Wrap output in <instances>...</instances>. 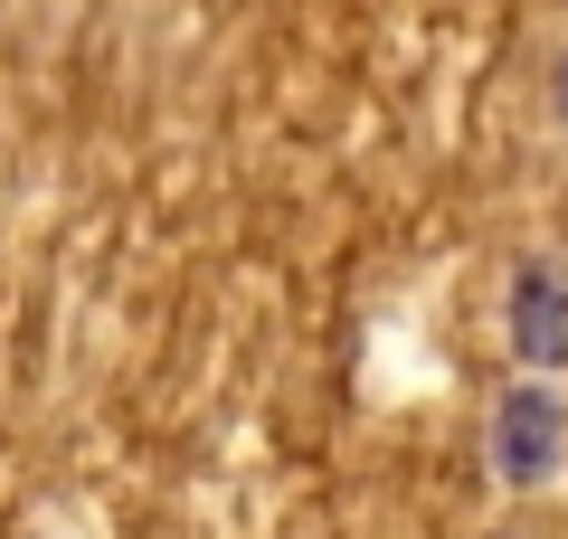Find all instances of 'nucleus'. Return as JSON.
I'll return each instance as SVG.
<instances>
[{
	"mask_svg": "<svg viewBox=\"0 0 568 539\" xmlns=\"http://www.w3.org/2000/svg\"><path fill=\"white\" fill-rule=\"evenodd\" d=\"M493 539H511V530H493Z\"/></svg>",
	"mask_w": 568,
	"mask_h": 539,
	"instance_id": "nucleus-4",
	"label": "nucleus"
},
{
	"mask_svg": "<svg viewBox=\"0 0 568 539\" xmlns=\"http://www.w3.org/2000/svg\"><path fill=\"white\" fill-rule=\"evenodd\" d=\"M511 359L530 369H568V275L559 265H521L511 275Z\"/></svg>",
	"mask_w": 568,
	"mask_h": 539,
	"instance_id": "nucleus-2",
	"label": "nucleus"
},
{
	"mask_svg": "<svg viewBox=\"0 0 568 539\" xmlns=\"http://www.w3.org/2000/svg\"><path fill=\"white\" fill-rule=\"evenodd\" d=\"M559 464H568V398L530 369V379H511L503 407H493V474H503L511 492H540Z\"/></svg>",
	"mask_w": 568,
	"mask_h": 539,
	"instance_id": "nucleus-1",
	"label": "nucleus"
},
{
	"mask_svg": "<svg viewBox=\"0 0 568 539\" xmlns=\"http://www.w3.org/2000/svg\"><path fill=\"white\" fill-rule=\"evenodd\" d=\"M559 123H568V58H559Z\"/></svg>",
	"mask_w": 568,
	"mask_h": 539,
	"instance_id": "nucleus-3",
	"label": "nucleus"
}]
</instances>
